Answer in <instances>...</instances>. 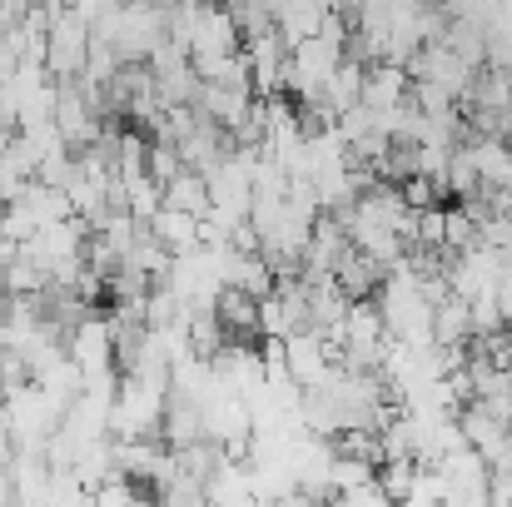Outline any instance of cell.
I'll return each instance as SVG.
<instances>
[{
    "instance_id": "1",
    "label": "cell",
    "mask_w": 512,
    "mask_h": 507,
    "mask_svg": "<svg viewBox=\"0 0 512 507\" xmlns=\"http://www.w3.org/2000/svg\"><path fill=\"white\" fill-rule=\"evenodd\" d=\"M170 408V373H120L110 438H160Z\"/></svg>"
},
{
    "instance_id": "2",
    "label": "cell",
    "mask_w": 512,
    "mask_h": 507,
    "mask_svg": "<svg viewBox=\"0 0 512 507\" xmlns=\"http://www.w3.org/2000/svg\"><path fill=\"white\" fill-rule=\"evenodd\" d=\"M339 363L343 368H368V373H378V363H383V353H388V324H383V314H378V304L373 299H353V309H348V319L339 324Z\"/></svg>"
},
{
    "instance_id": "3",
    "label": "cell",
    "mask_w": 512,
    "mask_h": 507,
    "mask_svg": "<svg viewBox=\"0 0 512 507\" xmlns=\"http://www.w3.org/2000/svg\"><path fill=\"white\" fill-rule=\"evenodd\" d=\"M343 60H348V45L329 40V35H314V40L294 45L289 50V95L299 105L324 100L329 95V80H334V70H339Z\"/></svg>"
},
{
    "instance_id": "4",
    "label": "cell",
    "mask_w": 512,
    "mask_h": 507,
    "mask_svg": "<svg viewBox=\"0 0 512 507\" xmlns=\"http://www.w3.org/2000/svg\"><path fill=\"white\" fill-rule=\"evenodd\" d=\"M90 45H95V25L80 10H65L50 25V50H45V70L55 80H80L90 65Z\"/></svg>"
},
{
    "instance_id": "5",
    "label": "cell",
    "mask_w": 512,
    "mask_h": 507,
    "mask_svg": "<svg viewBox=\"0 0 512 507\" xmlns=\"http://www.w3.org/2000/svg\"><path fill=\"white\" fill-rule=\"evenodd\" d=\"M284 353H289V378L299 388H324L334 373H339V343L319 329H294L284 338Z\"/></svg>"
},
{
    "instance_id": "6",
    "label": "cell",
    "mask_w": 512,
    "mask_h": 507,
    "mask_svg": "<svg viewBox=\"0 0 512 507\" xmlns=\"http://www.w3.org/2000/svg\"><path fill=\"white\" fill-rule=\"evenodd\" d=\"M408 80H428V85H443L448 95H458V105H463V95L473 90V80H478V65H468L448 40H428L413 60H408Z\"/></svg>"
},
{
    "instance_id": "7",
    "label": "cell",
    "mask_w": 512,
    "mask_h": 507,
    "mask_svg": "<svg viewBox=\"0 0 512 507\" xmlns=\"http://www.w3.org/2000/svg\"><path fill=\"white\" fill-rule=\"evenodd\" d=\"M55 130L65 135L70 150H95L105 135V115L95 110V100L80 90V80H60L55 95Z\"/></svg>"
},
{
    "instance_id": "8",
    "label": "cell",
    "mask_w": 512,
    "mask_h": 507,
    "mask_svg": "<svg viewBox=\"0 0 512 507\" xmlns=\"http://www.w3.org/2000/svg\"><path fill=\"white\" fill-rule=\"evenodd\" d=\"M244 60H249V80L254 95H289V40L279 30L269 35H249L244 40Z\"/></svg>"
},
{
    "instance_id": "9",
    "label": "cell",
    "mask_w": 512,
    "mask_h": 507,
    "mask_svg": "<svg viewBox=\"0 0 512 507\" xmlns=\"http://www.w3.org/2000/svg\"><path fill=\"white\" fill-rule=\"evenodd\" d=\"M244 50V30L234 20L229 5L219 0H204L199 20H194V35H189V55L194 60H219V55H239Z\"/></svg>"
},
{
    "instance_id": "10",
    "label": "cell",
    "mask_w": 512,
    "mask_h": 507,
    "mask_svg": "<svg viewBox=\"0 0 512 507\" xmlns=\"http://www.w3.org/2000/svg\"><path fill=\"white\" fill-rule=\"evenodd\" d=\"M65 353L75 358V368H80L85 378L120 373V363H115V324H110V319H100V314H90L80 329H70V334H65Z\"/></svg>"
},
{
    "instance_id": "11",
    "label": "cell",
    "mask_w": 512,
    "mask_h": 507,
    "mask_svg": "<svg viewBox=\"0 0 512 507\" xmlns=\"http://www.w3.org/2000/svg\"><path fill=\"white\" fill-rule=\"evenodd\" d=\"M348 249H353V239H348L343 214H319V224L309 234V249H304V279H334V269L343 264Z\"/></svg>"
},
{
    "instance_id": "12",
    "label": "cell",
    "mask_w": 512,
    "mask_h": 507,
    "mask_svg": "<svg viewBox=\"0 0 512 507\" xmlns=\"http://www.w3.org/2000/svg\"><path fill=\"white\" fill-rule=\"evenodd\" d=\"M463 150H468V160L478 169V184H483L488 199L503 194V189H512V140H498V135H468Z\"/></svg>"
},
{
    "instance_id": "13",
    "label": "cell",
    "mask_w": 512,
    "mask_h": 507,
    "mask_svg": "<svg viewBox=\"0 0 512 507\" xmlns=\"http://www.w3.org/2000/svg\"><path fill=\"white\" fill-rule=\"evenodd\" d=\"M408 90H413L408 65L378 60V65H368V75H363V105H368L373 115H383V110L403 105V100H408Z\"/></svg>"
},
{
    "instance_id": "14",
    "label": "cell",
    "mask_w": 512,
    "mask_h": 507,
    "mask_svg": "<svg viewBox=\"0 0 512 507\" xmlns=\"http://www.w3.org/2000/svg\"><path fill=\"white\" fill-rule=\"evenodd\" d=\"M170 448H189V443H204L209 438V423H204V403L189 398V393H174L170 388V408H165V433H160Z\"/></svg>"
},
{
    "instance_id": "15",
    "label": "cell",
    "mask_w": 512,
    "mask_h": 507,
    "mask_svg": "<svg viewBox=\"0 0 512 507\" xmlns=\"http://www.w3.org/2000/svg\"><path fill=\"white\" fill-rule=\"evenodd\" d=\"M383 279H388V264H378V259L363 254V249H348L343 264L334 269V284H339L348 299H373V294L383 289Z\"/></svg>"
},
{
    "instance_id": "16",
    "label": "cell",
    "mask_w": 512,
    "mask_h": 507,
    "mask_svg": "<svg viewBox=\"0 0 512 507\" xmlns=\"http://www.w3.org/2000/svg\"><path fill=\"white\" fill-rule=\"evenodd\" d=\"M348 309H353V299L343 294L334 279H309V329L334 338L339 324L348 319Z\"/></svg>"
},
{
    "instance_id": "17",
    "label": "cell",
    "mask_w": 512,
    "mask_h": 507,
    "mask_svg": "<svg viewBox=\"0 0 512 507\" xmlns=\"http://www.w3.org/2000/svg\"><path fill=\"white\" fill-rule=\"evenodd\" d=\"M150 229H155V239H160L170 254H189V249L204 244V219H199V214H184V209H170V204L150 219Z\"/></svg>"
},
{
    "instance_id": "18",
    "label": "cell",
    "mask_w": 512,
    "mask_h": 507,
    "mask_svg": "<svg viewBox=\"0 0 512 507\" xmlns=\"http://www.w3.org/2000/svg\"><path fill=\"white\" fill-rule=\"evenodd\" d=\"M214 314H219V324H224V334L229 338H244V343L259 338V299H254V294H244V289H224L219 304H214Z\"/></svg>"
},
{
    "instance_id": "19",
    "label": "cell",
    "mask_w": 512,
    "mask_h": 507,
    "mask_svg": "<svg viewBox=\"0 0 512 507\" xmlns=\"http://www.w3.org/2000/svg\"><path fill=\"white\" fill-rule=\"evenodd\" d=\"M433 343L438 348H468L473 343V314L463 299H438V314H433Z\"/></svg>"
},
{
    "instance_id": "20",
    "label": "cell",
    "mask_w": 512,
    "mask_h": 507,
    "mask_svg": "<svg viewBox=\"0 0 512 507\" xmlns=\"http://www.w3.org/2000/svg\"><path fill=\"white\" fill-rule=\"evenodd\" d=\"M165 204L184 209V214H209L214 209V194H209V174H194V169H179L170 184H165Z\"/></svg>"
},
{
    "instance_id": "21",
    "label": "cell",
    "mask_w": 512,
    "mask_h": 507,
    "mask_svg": "<svg viewBox=\"0 0 512 507\" xmlns=\"http://www.w3.org/2000/svg\"><path fill=\"white\" fill-rule=\"evenodd\" d=\"M363 75H368V65H363V60H353V55L334 70V80H329V95H324V100H329L339 115L343 110H353V105H363Z\"/></svg>"
},
{
    "instance_id": "22",
    "label": "cell",
    "mask_w": 512,
    "mask_h": 507,
    "mask_svg": "<svg viewBox=\"0 0 512 507\" xmlns=\"http://www.w3.org/2000/svg\"><path fill=\"white\" fill-rule=\"evenodd\" d=\"M398 507H448V483H443V473H438L433 463H418V473H413L408 493L398 498Z\"/></svg>"
},
{
    "instance_id": "23",
    "label": "cell",
    "mask_w": 512,
    "mask_h": 507,
    "mask_svg": "<svg viewBox=\"0 0 512 507\" xmlns=\"http://www.w3.org/2000/svg\"><path fill=\"white\" fill-rule=\"evenodd\" d=\"M294 329H304V324H299V314L284 304L279 289H274L269 299H259V338H289Z\"/></svg>"
},
{
    "instance_id": "24",
    "label": "cell",
    "mask_w": 512,
    "mask_h": 507,
    "mask_svg": "<svg viewBox=\"0 0 512 507\" xmlns=\"http://www.w3.org/2000/svg\"><path fill=\"white\" fill-rule=\"evenodd\" d=\"M140 498H145L140 483L125 478V473H115V478H105L100 488H90V507H135Z\"/></svg>"
},
{
    "instance_id": "25",
    "label": "cell",
    "mask_w": 512,
    "mask_h": 507,
    "mask_svg": "<svg viewBox=\"0 0 512 507\" xmlns=\"http://www.w3.org/2000/svg\"><path fill=\"white\" fill-rule=\"evenodd\" d=\"M179 169H184V155H179V145H174V140H150V174H155L160 184H170Z\"/></svg>"
},
{
    "instance_id": "26",
    "label": "cell",
    "mask_w": 512,
    "mask_h": 507,
    "mask_svg": "<svg viewBox=\"0 0 512 507\" xmlns=\"http://www.w3.org/2000/svg\"><path fill=\"white\" fill-rule=\"evenodd\" d=\"M343 507H398V498H388L378 483H363V488H353V493H339Z\"/></svg>"
},
{
    "instance_id": "27",
    "label": "cell",
    "mask_w": 512,
    "mask_h": 507,
    "mask_svg": "<svg viewBox=\"0 0 512 507\" xmlns=\"http://www.w3.org/2000/svg\"><path fill=\"white\" fill-rule=\"evenodd\" d=\"M488 503H493V507H512V463H508V468H493V483H488Z\"/></svg>"
},
{
    "instance_id": "28",
    "label": "cell",
    "mask_w": 512,
    "mask_h": 507,
    "mask_svg": "<svg viewBox=\"0 0 512 507\" xmlns=\"http://www.w3.org/2000/svg\"><path fill=\"white\" fill-rule=\"evenodd\" d=\"M498 314H503V329L512 334V259L503 269V279H498Z\"/></svg>"
},
{
    "instance_id": "29",
    "label": "cell",
    "mask_w": 512,
    "mask_h": 507,
    "mask_svg": "<svg viewBox=\"0 0 512 507\" xmlns=\"http://www.w3.org/2000/svg\"><path fill=\"white\" fill-rule=\"evenodd\" d=\"M269 507H324V498H314V493H304V488H294V493H284V498H274Z\"/></svg>"
},
{
    "instance_id": "30",
    "label": "cell",
    "mask_w": 512,
    "mask_h": 507,
    "mask_svg": "<svg viewBox=\"0 0 512 507\" xmlns=\"http://www.w3.org/2000/svg\"><path fill=\"white\" fill-rule=\"evenodd\" d=\"M10 135H15V130H0V145H5V140H10Z\"/></svg>"
},
{
    "instance_id": "31",
    "label": "cell",
    "mask_w": 512,
    "mask_h": 507,
    "mask_svg": "<svg viewBox=\"0 0 512 507\" xmlns=\"http://www.w3.org/2000/svg\"><path fill=\"white\" fill-rule=\"evenodd\" d=\"M324 507H343V503H339V498H329V503H324Z\"/></svg>"
}]
</instances>
